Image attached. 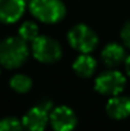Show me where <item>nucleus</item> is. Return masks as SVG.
I'll return each mask as SVG.
<instances>
[{"label":"nucleus","mask_w":130,"mask_h":131,"mask_svg":"<svg viewBox=\"0 0 130 131\" xmlns=\"http://www.w3.org/2000/svg\"><path fill=\"white\" fill-rule=\"evenodd\" d=\"M29 55L27 42L18 37H8L0 42V65L6 69L22 66Z\"/></svg>","instance_id":"nucleus-1"},{"label":"nucleus","mask_w":130,"mask_h":131,"mask_svg":"<svg viewBox=\"0 0 130 131\" xmlns=\"http://www.w3.org/2000/svg\"><path fill=\"white\" fill-rule=\"evenodd\" d=\"M28 8L37 20L46 24L59 23L66 14L65 4L61 0H31Z\"/></svg>","instance_id":"nucleus-2"},{"label":"nucleus","mask_w":130,"mask_h":131,"mask_svg":"<svg viewBox=\"0 0 130 131\" xmlns=\"http://www.w3.org/2000/svg\"><path fill=\"white\" fill-rule=\"evenodd\" d=\"M66 38L70 47H73L75 51L81 53H91L92 51L96 50L99 42L96 31L84 23L73 26L69 29Z\"/></svg>","instance_id":"nucleus-3"},{"label":"nucleus","mask_w":130,"mask_h":131,"mask_svg":"<svg viewBox=\"0 0 130 131\" xmlns=\"http://www.w3.org/2000/svg\"><path fill=\"white\" fill-rule=\"evenodd\" d=\"M125 87L126 77L116 69H108L106 71H102L94 79V90L103 97L110 98L114 95H119L123 93Z\"/></svg>","instance_id":"nucleus-4"},{"label":"nucleus","mask_w":130,"mask_h":131,"mask_svg":"<svg viewBox=\"0 0 130 131\" xmlns=\"http://www.w3.org/2000/svg\"><path fill=\"white\" fill-rule=\"evenodd\" d=\"M33 57L42 64H55L63 56L60 42L50 36H38L31 46Z\"/></svg>","instance_id":"nucleus-5"},{"label":"nucleus","mask_w":130,"mask_h":131,"mask_svg":"<svg viewBox=\"0 0 130 131\" xmlns=\"http://www.w3.org/2000/svg\"><path fill=\"white\" fill-rule=\"evenodd\" d=\"M77 125V113L69 106H57L51 108L50 126L54 131H74Z\"/></svg>","instance_id":"nucleus-6"},{"label":"nucleus","mask_w":130,"mask_h":131,"mask_svg":"<svg viewBox=\"0 0 130 131\" xmlns=\"http://www.w3.org/2000/svg\"><path fill=\"white\" fill-rule=\"evenodd\" d=\"M50 124V113L45 107L36 106L28 110L22 117V125L26 131H45Z\"/></svg>","instance_id":"nucleus-7"},{"label":"nucleus","mask_w":130,"mask_h":131,"mask_svg":"<svg viewBox=\"0 0 130 131\" xmlns=\"http://www.w3.org/2000/svg\"><path fill=\"white\" fill-rule=\"evenodd\" d=\"M26 0H0V22L5 24L18 22L26 10Z\"/></svg>","instance_id":"nucleus-8"},{"label":"nucleus","mask_w":130,"mask_h":131,"mask_svg":"<svg viewBox=\"0 0 130 131\" xmlns=\"http://www.w3.org/2000/svg\"><path fill=\"white\" fill-rule=\"evenodd\" d=\"M128 55L124 45L117 42L107 43L101 51V60L108 69H116L125 62Z\"/></svg>","instance_id":"nucleus-9"},{"label":"nucleus","mask_w":130,"mask_h":131,"mask_svg":"<svg viewBox=\"0 0 130 131\" xmlns=\"http://www.w3.org/2000/svg\"><path fill=\"white\" fill-rule=\"evenodd\" d=\"M106 113L110 118L120 121L130 116V97L125 95H114L110 97L106 103Z\"/></svg>","instance_id":"nucleus-10"},{"label":"nucleus","mask_w":130,"mask_h":131,"mask_svg":"<svg viewBox=\"0 0 130 131\" xmlns=\"http://www.w3.org/2000/svg\"><path fill=\"white\" fill-rule=\"evenodd\" d=\"M73 71L77 77L82 79H88L93 77L97 70V61L89 53H81L72 65Z\"/></svg>","instance_id":"nucleus-11"},{"label":"nucleus","mask_w":130,"mask_h":131,"mask_svg":"<svg viewBox=\"0 0 130 131\" xmlns=\"http://www.w3.org/2000/svg\"><path fill=\"white\" fill-rule=\"evenodd\" d=\"M18 36L22 40H24L27 43L28 42L32 43L40 36V29H38L37 23H35L32 20H27V22L22 23L19 29H18Z\"/></svg>","instance_id":"nucleus-12"},{"label":"nucleus","mask_w":130,"mask_h":131,"mask_svg":"<svg viewBox=\"0 0 130 131\" xmlns=\"http://www.w3.org/2000/svg\"><path fill=\"white\" fill-rule=\"evenodd\" d=\"M9 85H10V88L14 92L24 94V93L31 90V88H32V79L28 75H26V74H15V75H13L10 78Z\"/></svg>","instance_id":"nucleus-13"},{"label":"nucleus","mask_w":130,"mask_h":131,"mask_svg":"<svg viewBox=\"0 0 130 131\" xmlns=\"http://www.w3.org/2000/svg\"><path fill=\"white\" fill-rule=\"evenodd\" d=\"M22 121L15 117H5L0 120V131H23Z\"/></svg>","instance_id":"nucleus-14"},{"label":"nucleus","mask_w":130,"mask_h":131,"mask_svg":"<svg viewBox=\"0 0 130 131\" xmlns=\"http://www.w3.org/2000/svg\"><path fill=\"white\" fill-rule=\"evenodd\" d=\"M120 38L123 41V45L125 47L130 48V18L123 24L120 31Z\"/></svg>","instance_id":"nucleus-15"},{"label":"nucleus","mask_w":130,"mask_h":131,"mask_svg":"<svg viewBox=\"0 0 130 131\" xmlns=\"http://www.w3.org/2000/svg\"><path fill=\"white\" fill-rule=\"evenodd\" d=\"M124 66H125V71H126L128 77L130 78V55H128V57H126V60L124 62Z\"/></svg>","instance_id":"nucleus-16"}]
</instances>
